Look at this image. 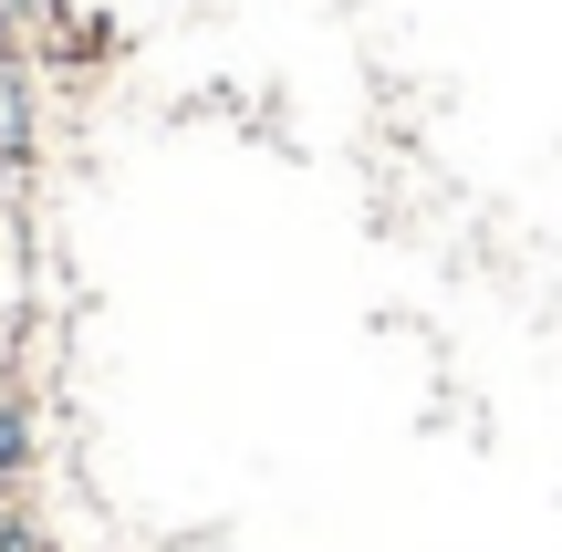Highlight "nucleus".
Listing matches in <instances>:
<instances>
[{"mask_svg": "<svg viewBox=\"0 0 562 552\" xmlns=\"http://www.w3.org/2000/svg\"><path fill=\"white\" fill-rule=\"evenodd\" d=\"M42 157V74L21 42H0V188H21Z\"/></svg>", "mask_w": 562, "mask_h": 552, "instance_id": "nucleus-1", "label": "nucleus"}, {"mask_svg": "<svg viewBox=\"0 0 562 552\" xmlns=\"http://www.w3.org/2000/svg\"><path fill=\"white\" fill-rule=\"evenodd\" d=\"M21 53H32V74H104V63H115V21L63 0V11L42 21L32 42H21Z\"/></svg>", "mask_w": 562, "mask_h": 552, "instance_id": "nucleus-2", "label": "nucleus"}, {"mask_svg": "<svg viewBox=\"0 0 562 552\" xmlns=\"http://www.w3.org/2000/svg\"><path fill=\"white\" fill-rule=\"evenodd\" d=\"M32 407H21V396H0V491H21V480H32Z\"/></svg>", "mask_w": 562, "mask_h": 552, "instance_id": "nucleus-3", "label": "nucleus"}, {"mask_svg": "<svg viewBox=\"0 0 562 552\" xmlns=\"http://www.w3.org/2000/svg\"><path fill=\"white\" fill-rule=\"evenodd\" d=\"M53 11H63V0H0V42H32Z\"/></svg>", "mask_w": 562, "mask_h": 552, "instance_id": "nucleus-4", "label": "nucleus"}, {"mask_svg": "<svg viewBox=\"0 0 562 552\" xmlns=\"http://www.w3.org/2000/svg\"><path fill=\"white\" fill-rule=\"evenodd\" d=\"M0 552H53V542H42V521L21 511V500H0Z\"/></svg>", "mask_w": 562, "mask_h": 552, "instance_id": "nucleus-5", "label": "nucleus"}]
</instances>
